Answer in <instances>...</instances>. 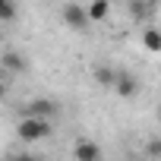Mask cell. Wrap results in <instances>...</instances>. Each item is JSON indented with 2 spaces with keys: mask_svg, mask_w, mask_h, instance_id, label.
Instances as JSON below:
<instances>
[{
  "mask_svg": "<svg viewBox=\"0 0 161 161\" xmlns=\"http://www.w3.org/2000/svg\"><path fill=\"white\" fill-rule=\"evenodd\" d=\"M130 161H155V158H130Z\"/></svg>",
  "mask_w": 161,
  "mask_h": 161,
  "instance_id": "obj_14",
  "label": "cell"
},
{
  "mask_svg": "<svg viewBox=\"0 0 161 161\" xmlns=\"http://www.w3.org/2000/svg\"><path fill=\"white\" fill-rule=\"evenodd\" d=\"M139 3H152V0H139Z\"/></svg>",
  "mask_w": 161,
  "mask_h": 161,
  "instance_id": "obj_15",
  "label": "cell"
},
{
  "mask_svg": "<svg viewBox=\"0 0 161 161\" xmlns=\"http://www.w3.org/2000/svg\"><path fill=\"white\" fill-rule=\"evenodd\" d=\"M16 136H19V142H25V145H35V142H41V139H47V136H51V120L22 117V120L16 123Z\"/></svg>",
  "mask_w": 161,
  "mask_h": 161,
  "instance_id": "obj_1",
  "label": "cell"
},
{
  "mask_svg": "<svg viewBox=\"0 0 161 161\" xmlns=\"http://www.w3.org/2000/svg\"><path fill=\"white\" fill-rule=\"evenodd\" d=\"M13 161H44V158H38V155H19V158H13Z\"/></svg>",
  "mask_w": 161,
  "mask_h": 161,
  "instance_id": "obj_12",
  "label": "cell"
},
{
  "mask_svg": "<svg viewBox=\"0 0 161 161\" xmlns=\"http://www.w3.org/2000/svg\"><path fill=\"white\" fill-rule=\"evenodd\" d=\"M60 114V104L54 98H35L25 104V117H38V120H54Z\"/></svg>",
  "mask_w": 161,
  "mask_h": 161,
  "instance_id": "obj_2",
  "label": "cell"
},
{
  "mask_svg": "<svg viewBox=\"0 0 161 161\" xmlns=\"http://www.w3.org/2000/svg\"><path fill=\"white\" fill-rule=\"evenodd\" d=\"M120 98H136L139 95V82H136V76H130L126 69H117V79H114V86H111Z\"/></svg>",
  "mask_w": 161,
  "mask_h": 161,
  "instance_id": "obj_5",
  "label": "cell"
},
{
  "mask_svg": "<svg viewBox=\"0 0 161 161\" xmlns=\"http://www.w3.org/2000/svg\"><path fill=\"white\" fill-rule=\"evenodd\" d=\"M10 161H13V158H10Z\"/></svg>",
  "mask_w": 161,
  "mask_h": 161,
  "instance_id": "obj_17",
  "label": "cell"
},
{
  "mask_svg": "<svg viewBox=\"0 0 161 161\" xmlns=\"http://www.w3.org/2000/svg\"><path fill=\"white\" fill-rule=\"evenodd\" d=\"M60 19H63V25H69V29H76V32H86V29H89L86 7H79V3H66V7L60 10Z\"/></svg>",
  "mask_w": 161,
  "mask_h": 161,
  "instance_id": "obj_3",
  "label": "cell"
},
{
  "mask_svg": "<svg viewBox=\"0 0 161 161\" xmlns=\"http://www.w3.org/2000/svg\"><path fill=\"white\" fill-rule=\"evenodd\" d=\"M114 79H117V69H114V66H108V63L95 66V82H98V86L111 89V86H114Z\"/></svg>",
  "mask_w": 161,
  "mask_h": 161,
  "instance_id": "obj_8",
  "label": "cell"
},
{
  "mask_svg": "<svg viewBox=\"0 0 161 161\" xmlns=\"http://www.w3.org/2000/svg\"><path fill=\"white\" fill-rule=\"evenodd\" d=\"M16 19V3L13 0H3L0 3V22H13Z\"/></svg>",
  "mask_w": 161,
  "mask_h": 161,
  "instance_id": "obj_10",
  "label": "cell"
},
{
  "mask_svg": "<svg viewBox=\"0 0 161 161\" xmlns=\"http://www.w3.org/2000/svg\"><path fill=\"white\" fill-rule=\"evenodd\" d=\"M108 13H111V3H108V0H92V3L86 7L89 22H104V19H108Z\"/></svg>",
  "mask_w": 161,
  "mask_h": 161,
  "instance_id": "obj_7",
  "label": "cell"
},
{
  "mask_svg": "<svg viewBox=\"0 0 161 161\" xmlns=\"http://www.w3.org/2000/svg\"><path fill=\"white\" fill-rule=\"evenodd\" d=\"M145 155H148V158H158V155H161V139H148V142H145Z\"/></svg>",
  "mask_w": 161,
  "mask_h": 161,
  "instance_id": "obj_11",
  "label": "cell"
},
{
  "mask_svg": "<svg viewBox=\"0 0 161 161\" xmlns=\"http://www.w3.org/2000/svg\"><path fill=\"white\" fill-rule=\"evenodd\" d=\"M142 44H145L148 54H158V51H161V35H158V29H145V32H142Z\"/></svg>",
  "mask_w": 161,
  "mask_h": 161,
  "instance_id": "obj_9",
  "label": "cell"
},
{
  "mask_svg": "<svg viewBox=\"0 0 161 161\" xmlns=\"http://www.w3.org/2000/svg\"><path fill=\"white\" fill-rule=\"evenodd\" d=\"M0 3H3V0H0Z\"/></svg>",
  "mask_w": 161,
  "mask_h": 161,
  "instance_id": "obj_16",
  "label": "cell"
},
{
  "mask_svg": "<svg viewBox=\"0 0 161 161\" xmlns=\"http://www.w3.org/2000/svg\"><path fill=\"white\" fill-rule=\"evenodd\" d=\"M0 63H3V69H10V73H25L29 69V63H25V57L19 51H7L0 57Z\"/></svg>",
  "mask_w": 161,
  "mask_h": 161,
  "instance_id": "obj_6",
  "label": "cell"
},
{
  "mask_svg": "<svg viewBox=\"0 0 161 161\" xmlns=\"http://www.w3.org/2000/svg\"><path fill=\"white\" fill-rule=\"evenodd\" d=\"M3 98H7V82L0 79V101H3Z\"/></svg>",
  "mask_w": 161,
  "mask_h": 161,
  "instance_id": "obj_13",
  "label": "cell"
},
{
  "mask_svg": "<svg viewBox=\"0 0 161 161\" xmlns=\"http://www.w3.org/2000/svg\"><path fill=\"white\" fill-rule=\"evenodd\" d=\"M73 158L76 161H101V145L95 139H76L73 142Z\"/></svg>",
  "mask_w": 161,
  "mask_h": 161,
  "instance_id": "obj_4",
  "label": "cell"
}]
</instances>
